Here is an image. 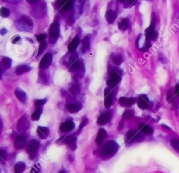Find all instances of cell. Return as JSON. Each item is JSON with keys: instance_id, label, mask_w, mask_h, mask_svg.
I'll return each instance as SVG.
<instances>
[{"instance_id": "obj_37", "label": "cell", "mask_w": 179, "mask_h": 173, "mask_svg": "<svg viewBox=\"0 0 179 173\" xmlns=\"http://www.w3.org/2000/svg\"><path fill=\"white\" fill-rule=\"evenodd\" d=\"M47 47V43L46 41H44L41 42V44H40V46H39V52H38V55L37 56H39L42 53L44 52V51L46 50V48Z\"/></svg>"}, {"instance_id": "obj_54", "label": "cell", "mask_w": 179, "mask_h": 173, "mask_svg": "<svg viewBox=\"0 0 179 173\" xmlns=\"http://www.w3.org/2000/svg\"><path fill=\"white\" fill-rule=\"evenodd\" d=\"M60 173H65L64 171H61Z\"/></svg>"}, {"instance_id": "obj_30", "label": "cell", "mask_w": 179, "mask_h": 173, "mask_svg": "<svg viewBox=\"0 0 179 173\" xmlns=\"http://www.w3.org/2000/svg\"><path fill=\"white\" fill-rule=\"evenodd\" d=\"M73 4H74V1H64L62 7V11L65 12V11H68L72 8Z\"/></svg>"}, {"instance_id": "obj_31", "label": "cell", "mask_w": 179, "mask_h": 173, "mask_svg": "<svg viewBox=\"0 0 179 173\" xmlns=\"http://www.w3.org/2000/svg\"><path fill=\"white\" fill-rule=\"evenodd\" d=\"M129 27V21L127 19V18H124V19H122L121 23H119V25H118V27L119 29L121 30V31H125L126 30H128V28Z\"/></svg>"}, {"instance_id": "obj_46", "label": "cell", "mask_w": 179, "mask_h": 173, "mask_svg": "<svg viewBox=\"0 0 179 173\" xmlns=\"http://www.w3.org/2000/svg\"><path fill=\"white\" fill-rule=\"evenodd\" d=\"M0 156H1L2 161H6L7 158V153L5 151L3 150V149H1L0 150Z\"/></svg>"}, {"instance_id": "obj_2", "label": "cell", "mask_w": 179, "mask_h": 173, "mask_svg": "<svg viewBox=\"0 0 179 173\" xmlns=\"http://www.w3.org/2000/svg\"><path fill=\"white\" fill-rule=\"evenodd\" d=\"M15 26L19 31L30 32L34 27V23L29 16L23 15L16 21Z\"/></svg>"}, {"instance_id": "obj_7", "label": "cell", "mask_w": 179, "mask_h": 173, "mask_svg": "<svg viewBox=\"0 0 179 173\" xmlns=\"http://www.w3.org/2000/svg\"><path fill=\"white\" fill-rule=\"evenodd\" d=\"M30 128V121L25 116H23L18 120L17 129L20 133H25Z\"/></svg>"}, {"instance_id": "obj_25", "label": "cell", "mask_w": 179, "mask_h": 173, "mask_svg": "<svg viewBox=\"0 0 179 173\" xmlns=\"http://www.w3.org/2000/svg\"><path fill=\"white\" fill-rule=\"evenodd\" d=\"M31 69V67L28 66V65H20V66H18L17 68L16 69L15 72L17 75H21V74H24L25 72L30 71Z\"/></svg>"}, {"instance_id": "obj_22", "label": "cell", "mask_w": 179, "mask_h": 173, "mask_svg": "<svg viewBox=\"0 0 179 173\" xmlns=\"http://www.w3.org/2000/svg\"><path fill=\"white\" fill-rule=\"evenodd\" d=\"M80 44V39L79 37H76L75 38L73 39V40L70 42L69 45H68V50L70 53H74L75 51L76 50L78 46Z\"/></svg>"}, {"instance_id": "obj_3", "label": "cell", "mask_w": 179, "mask_h": 173, "mask_svg": "<svg viewBox=\"0 0 179 173\" xmlns=\"http://www.w3.org/2000/svg\"><path fill=\"white\" fill-rule=\"evenodd\" d=\"M31 14L36 18H42L47 13V6L46 2L39 1L31 9Z\"/></svg>"}, {"instance_id": "obj_38", "label": "cell", "mask_w": 179, "mask_h": 173, "mask_svg": "<svg viewBox=\"0 0 179 173\" xmlns=\"http://www.w3.org/2000/svg\"><path fill=\"white\" fill-rule=\"evenodd\" d=\"M171 144L173 148L179 153V139H172L171 142Z\"/></svg>"}, {"instance_id": "obj_27", "label": "cell", "mask_w": 179, "mask_h": 173, "mask_svg": "<svg viewBox=\"0 0 179 173\" xmlns=\"http://www.w3.org/2000/svg\"><path fill=\"white\" fill-rule=\"evenodd\" d=\"M25 164L23 162H18L16 163L14 166V172L15 173H23L25 170Z\"/></svg>"}, {"instance_id": "obj_18", "label": "cell", "mask_w": 179, "mask_h": 173, "mask_svg": "<svg viewBox=\"0 0 179 173\" xmlns=\"http://www.w3.org/2000/svg\"><path fill=\"white\" fill-rule=\"evenodd\" d=\"M111 117V114L109 113V112H105L99 116V118L97 119V124L100 125H103L107 123L109 121H110Z\"/></svg>"}, {"instance_id": "obj_6", "label": "cell", "mask_w": 179, "mask_h": 173, "mask_svg": "<svg viewBox=\"0 0 179 173\" xmlns=\"http://www.w3.org/2000/svg\"><path fill=\"white\" fill-rule=\"evenodd\" d=\"M122 79V72L119 70H114L110 74L109 80L107 81V86L109 88H114L118 83L121 82Z\"/></svg>"}, {"instance_id": "obj_24", "label": "cell", "mask_w": 179, "mask_h": 173, "mask_svg": "<svg viewBox=\"0 0 179 173\" xmlns=\"http://www.w3.org/2000/svg\"><path fill=\"white\" fill-rule=\"evenodd\" d=\"M82 109V105L80 103H71L68 104L67 109L70 113H77Z\"/></svg>"}, {"instance_id": "obj_52", "label": "cell", "mask_w": 179, "mask_h": 173, "mask_svg": "<svg viewBox=\"0 0 179 173\" xmlns=\"http://www.w3.org/2000/svg\"><path fill=\"white\" fill-rule=\"evenodd\" d=\"M38 2H39V1H37V0H34V1H32V0H28V1H27L28 3L32 4H37Z\"/></svg>"}, {"instance_id": "obj_1", "label": "cell", "mask_w": 179, "mask_h": 173, "mask_svg": "<svg viewBox=\"0 0 179 173\" xmlns=\"http://www.w3.org/2000/svg\"><path fill=\"white\" fill-rule=\"evenodd\" d=\"M119 149V145L115 141H109L106 142L101 147L100 150V157L103 159H109L113 157Z\"/></svg>"}, {"instance_id": "obj_17", "label": "cell", "mask_w": 179, "mask_h": 173, "mask_svg": "<svg viewBox=\"0 0 179 173\" xmlns=\"http://www.w3.org/2000/svg\"><path fill=\"white\" fill-rule=\"evenodd\" d=\"M83 69H84V65L81 59L77 60L76 62H74L72 65H71L69 69V71L72 72H74L76 71H81V70L83 71Z\"/></svg>"}, {"instance_id": "obj_15", "label": "cell", "mask_w": 179, "mask_h": 173, "mask_svg": "<svg viewBox=\"0 0 179 173\" xmlns=\"http://www.w3.org/2000/svg\"><path fill=\"white\" fill-rule=\"evenodd\" d=\"M75 127V125L74 122L71 121H67L65 122H63L61 123L60 126V130L63 132H68L72 131V130L74 129Z\"/></svg>"}, {"instance_id": "obj_13", "label": "cell", "mask_w": 179, "mask_h": 173, "mask_svg": "<svg viewBox=\"0 0 179 173\" xmlns=\"http://www.w3.org/2000/svg\"><path fill=\"white\" fill-rule=\"evenodd\" d=\"M137 104H138V107L141 109H147L148 107H149V104H150L149 100H148L147 95H146L144 94L140 95L138 99Z\"/></svg>"}, {"instance_id": "obj_36", "label": "cell", "mask_w": 179, "mask_h": 173, "mask_svg": "<svg viewBox=\"0 0 179 173\" xmlns=\"http://www.w3.org/2000/svg\"><path fill=\"white\" fill-rule=\"evenodd\" d=\"M0 15L3 18H7L10 15V11L6 7H2L0 9Z\"/></svg>"}, {"instance_id": "obj_35", "label": "cell", "mask_w": 179, "mask_h": 173, "mask_svg": "<svg viewBox=\"0 0 179 173\" xmlns=\"http://www.w3.org/2000/svg\"><path fill=\"white\" fill-rule=\"evenodd\" d=\"M134 116V112L133 111L129 110V109H128V110H125L124 111L123 114H122V118L125 119H130Z\"/></svg>"}, {"instance_id": "obj_8", "label": "cell", "mask_w": 179, "mask_h": 173, "mask_svg": "<svg viewBox=\"0 0 179 173\" xmlns=\"http://www.w3.org/2000/svg\"><path fill=\"white\" fill-rule=\"evenodd\" d=\"M143 137L142 134L134 130H129L126 134V139L128 142H140L143 139Z\"/></svg>"}, {"instance_id": "obj_40", "label": "cell", "mask_w": 179, "mask_h": 173, "mask_svg": "<svg viewBox=\"0 0 179 173\" xmlns=\"http://www.w3.org/2000/svg\"><path fill=\"white\" fill-rule=\"evenodd\" d=\"M48 101V99H40L37 100L36 102H35V106L36 107H41L46 103V102Z\"/></svg>"}, {"instance_id": "obj_10", "label": "cell", "mask_w": 179, "mask_h": 173, "mask_svg": "<svg viewBox=\"0 0 179 173\" xmlns=\"http://www.w3.org/2000/svg\"><path fill=\"white\" fill-rule=\"evenodd\" d=\"M52 60H53V55L51 53H47L42 58L39 64V67L41 69H46L48 68L51 65Z\"/></svg>"}, {"instance_id": "obj_33", "label": "cell", "mask_w": 179, "mask_h": 173, "mask_svg": "<svg viewBox=\"0 0 179 173\" xmlns=\"http://www.w3.org/2000/svg\"><path fill=\"white\" fill-rule=\"evenodd\" d=\"M70 93H72V95H77L78 93H80V90H81V88H80V86L78 83L76 84H74L72 87L70 88Z\"/></svg>"}, {"instance_id": "obj_34", "label": "cell", "mask_w": 179, "mask_h": 173, "mask_svg": "<svg viewBox=\"0 0 179 173\" xmlns=\"http://www.w3.org/2000/svg\"><path fill=\"white\" fill-rule=\"evenodd\" d=\"M111 59L113 60V62H114L115 65H121V63L123 61V59H122V57L121 55H115L111 58Z\"/></svg>"}, {"instance_id": "obj_12", "label": "cell", "mask_w": 179, "mask_h": 173, "mask_svg": "<svg viewBox=\"0 0 179 173\" xmlns=\"http://www.w3.org/2000/svg\"><path fill=\"white\" fill-rule=\"evenodd\" d=\"M104 97V106L106 108H109L114 102V95L109 88H105Z\"/></svg>"}, {"instance_id": "obj_39", "label": "cell", "mask_w": 179, "mask_h": 173, "mask_svg": "<svg viewBox=\"0 0 179 173\" xmlns=\"http://www.w3.org/2000/svg\"><path fill=\"white\" fill-rule=\"evenodd\" d=\"M41 172V166L40 164H36L32 168L30 173H40Z\"/></svg>"}, {"instance_id": "obj_23", "label": "cell", "mask_w": 179, "mask_h": 173, "mask_svg": "<svg viewBox=\"0 0 179 173\" xmlns=\"http://www.w3.org/2000/svg\"><path fill=\"white\" fill-rule=\"evenodd\" d=\"M15 95L16 97H17L21 102L25 103V102L27 101V94H26L23 90H21L20 88H16L15 90Z\"/></svg>"}, {"instance_id": "obj_29", "label": "cell", "mask_w": 179, "mask_h": 173, "mask_svg": "<svg viewBox=\"0 0 179 173\" xmlns=\"http://www.w3.org/2000/svg\"><path fill=\"white\" fill-rule=\"evenodd\" d=\"M139 129L146 134L151 135L153 133V129L151 127H150L146 124H143V123H141L139 125Z\"/></svg>"}, {"instance_id": "obj_49", "label": "cell", "mask_w": 179, "mask_h": 173, "mask_svg": "<svg viewBox=\"0 0 179 173\" xmlns=\"http://www.w3.org/2000/svg\"><path fill=\"white\" fill-rule=\"evenodd\" d=\"M175 93L176 95H179V83L176 84L175 86Z\"/></svg>"}, {"instance_id": "obj_19", "label": "cell", "mask_w": 179, "mask_h": 173, "mask_svg": "<svg viewBox=\"0 0 179 173\" xmlns=\"http://www.w3.org/2000/svg\"><path fill=\"white\" fill-rule=\"evenodd\" d=\"M107 133L104 129L101 128V129L99 130L97 136L96 141H95L97 145L98 146L101 145V144H102L104 139L105 137H107Z\"/></svg>"}, {"instance_id": "obj_44", "label": "cell", "mask_w": 179, "mask_h": 173, "mask_svg": "<svg viewBox=\"0 0 179 173\" xmlns=\"http://www.w3.org/2000/svg\"><path fill=\"white\" fill-rule=\"evenodd\" d=\"M35 37L37 39V41H44L45 40V39L46 38V35L45 34H37L35 35Z\"/></svg>"}, {"instance_id": "obj_53", "label": "cell", "mask_w": 179, "mask_h": 173, "mask_svg": "<svg viewBox=\"0 0 179 173\" xmlns=\"http://www.w3.org/2000/svg\"><path fill=\"white\" fill-rule=\"evenodd\" d=\"M162 127H163L164 128H165V129H167V130H171V128H169V127H168V126L166 125H164V124H162Z\"/></svg>"}, {"instance_id": "obj_45", "label": "cell", "mask_w": 179, "mask_h": 173, "mask_svg": "<svg viewBox=\"0 0 179 173\" xmlns=\"http://www.w3.org/2000/svg\"><path fill=\"white\" fill-rule=\"evenodd\" d=\"M167 101L169 102H174V97H173L172 93H171V90H168V92H167Z\"/></svg>"}, {"instance_id": "obj_50", "label": "cell", "mask_w": 179, "mask_h": 173, "mask_svg": "<svg viewBox=\"0 0 179 173\" xmlns=\"http://www.w3.org/2000/svg\"><path fill=\"white\" fill-rule=\"evenodd\" d=\"M0 33H1L2 35H4L7 33V30L5 29V28H2L1 30V31H0Z\"/></svg>"}, {"instance_id": "obj_32", "label": "cell", "mask_w": 179, "mask_h": 173, "mask_svg": "<svg viewBox=\"0 0 179 173\" xmlns=\"http://www.w3.org/2000/svg\"><path fill=\"white\" fill-rule=\"evenodd\" d=\"M42 113V110L41 109H37L36 111L33 112L32 114V119L33 121H38L39 120L40 117H41Z\"/></svg>"}, {"instance_id": "obj_48", "label": "cell", "mask_w": 179, "mask_h": 173, "mask_svg": "<svg viewBox=\"0 0 179 173\" xmlns=\"http://www.w3.org/2000/svg\"><path fill=\"white\" fill-rule=\"evenodd\" d=\"M123 128H124V122L122 121H121V122H120V123H119L118 130H121L123 129Z\"/></svg>"}, {"instance_id": "obj_51", "label": "cell", "mask_w": 179, "mask_h": 173, "mask_svg": "<svg viewBox=\"0 0 179 173\" xmlns=\"http://www.w3.org/2000/svg\"><path fill=\"white\" fill-rule=\"evenodd\" d=\"M19 40H20V37L18 36L17 37H16V38L13 39V41H12V43H13V44H16V42L18 41H19Z\"/></svg>"}, {"instance_id": "obj_9", "label": "cell", "mask_w": 179, "mask_h": 173, "mask_svg": "<svg viewBox=\"0 0 179 173\" xmlns=\"http://www.w3.org/2000/svg\"><path fill=\"white\" fill-rule=\"evenodd\" d=\"M39 142L35 139H32L29 142V144H28L27 147V152L29 154L30 157L31 158H34L35 155H36L37 151L39 149Z\"/></svg>"}, {"instance_id": "obj_4", "label": "cell", "mask_w": 179, "mask_h": 173, "mask_svg": "<svg viewBox=\"0 0 179 173\" xmlns=\"http://www.w3.org/2000/svg\"><path fill=\"white\" fill-rule=\"evenodd\" d=\"M155 25H156V17H155V13H153L150 25L145 30L146 38L148 40H155L157 39V32L155 30Z\"/></svg>"}, {"instance_id": "obj_16", "label": "cell", "mask_w": 179, "mask_h": 173, "mask_svg": "<svg viewBox=\"0 0 179 173\" xmlns=\"http://www.w3.org/2000/svg\"><path fill=\"white\" fill-rule=\"evenodd\" d=\"M119 103L121 104V106L125 107H129L135 103V99L133 97L128 98L122 97L119 99Z\"/></svg>"}, {"instance_id": "obj_41", "label": "cell", "mask_w": 179, "mask_h": 173, "mask_svg": "<svg viewBox=\"0 0 179 173\" xmlns=\"http://www.w3.org/2000/svg\"><path fill=\"white\" fill-rule=\"evenodd\" d=\"M150 46H151V43H150L148 39H147V41L145 42L144 45H143V47L141 48V51H146L150 48Z\"/></svg>"}, {"instance_id": "obj_5", "label": "cell", "mask_w": 179, "mask_h": 173, "mask_svg": "<svg viewBox=\"0 0 179 173\" xmlns=\"http://www.w3.org/2000/svg\"><path fill=\"white\" fill-rule=\"evenodd\" d=\"M60 24L58 22H54L49 28V41L51 44H55L60 36Z\"/></svg>"}, {"instance_id": "obj_11", "label": "cell", "mask_w": 179, "mask_h": 173, "mask_svg": "<svg viewBox=\"0 0 179 173\" xmlns=\"http://www.w3.org/2000/svg\"><path fill=\"white\" fill-rule=\"evenodd\" d=\"M76 137L74 135H69L63 138V143L68 144L70 147L72 151H74L76 149Z\"/></svg>"}, {"instance_id": "obj_21", "label": "cell", "mask_w": 179, "mask_h": 173, "mask_svg": "<svg viewBox=\"0 0 179 173\" xmlns=\"http://www.w3.org/2000/svg\"><path fill=\"white\" fill-rule=\"evenodd\" d=\"M106 20L109 24H112L114 22L117 18V13L113 10H109L107 11L105 14Z\"/></svg>"}, {"instance_id": "obj_43", "label": "cell", "mask_w": 179, "mask_h": 173, "mask_svg": "<svg viewBox=\"0 0 179 173\" xmlns=\"http://www.w3.org/2000/svg\"><path fill=\"white\" fill-rule=\"evenodd\" d=\"M158 60L162 63V64H166L167 62V59L166 56H164L163 53H158Z\"/></svg>"}, {"instance_id": "obj_20", "label": "cell", "mask_w": 179, "mask_h": 173, "mask_svg": "<svg viewBox=\"0 0 179 173\" xmlns=\"http://www.w3.org/2000/svg\"><path fill=\"white\" fill-rule=\"evenodd\" d=\"M37 133L41 139H46L49 135V129L47 127H42V126H39L37 128Z\"/></svg>"}, {"instance_id": "obj_47", "label": "cell", "mask_w": 179, "mask_h": 173, "mask_svg": "<svg viewBox=\"0 0 179 173\" xmlns=\"http://www.w3.org/2000/svg\"><path fill=\"white\" fill-rule=\"evenodd\" d=\"M122 2H124L125 3V8H128V7L132 5H133L136 3V1H121Z\"/></svg>"}, {"instance_id": "obj_28", "label": "cell", "mask_w": 179, "mask_h": 173, "mask_svg": "<svg viewBox=\"0 0 179 173\" xmlns=\"http://www.w3.org/2000/svg\"><path fill=\"white\" fill-rule=\"evenodd\" d=\"M1 65L4 69H9L11 65V60L8 57H4L1 61Z\"/></svg>"}, {"instance_id": "obj_14", "label": "cell", "mask_w": 179, "mask_h": 173, "mask_svg": "<svg viewBox=\"0 0 179 173\" xmlns=\"http://www.w3.org/2000/svg\"><path fill=\"white\" fill-rule=\"evenodd\" d=\"M26 144H27V142H26L25 135H19L16 137L15 141H14V147L16 149H22L25 148Z\"/></svg>"}, {"instance_id": "obj_26", "label": "cell", "mask_w": 179, "mask_h": 173, "mask_svg": "<svg viewBox=\"0 0 179 173\" xmlns=\"http://www.w3.org/2000/svg\"><path fill=\"white\" fill-rule=\"evenodd\" d=\"M82 44H83V48H82V51L83 53H87L90 50V39L88 37H84L82 40Z\"/></svg>"}, {"instance_id": "obj_42", "label": "cell", "mask_w": 179, "mask_h": 173, "mask_svg": "<svg viewBox=\"0 0 179 173\" xmlns=\"http://www.w3.org/2000/svg\"><path fill=\"white\" fill-rule=\"evenodd\" d=\"M88 123V119L87 118H85L83 121H81V124H80V126H79V131H78V132H80L82 130V129L86 126L87 124Z\"/></svg>"}]
</instances>
